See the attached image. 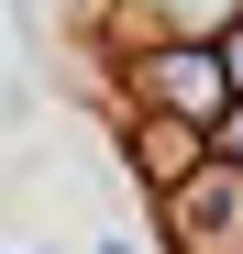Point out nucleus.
I'll return each instance as SVG.
<instances>
[{
  "label": "nucleus",
  "instance_id": "1",
  "mask_svg": "<svg viewBox=\"0 0 243 254\" xmlns=\"http://www.w3.org/2000/svg\"><path fill=\"white\" fill-rule=\"evenodd\" d=\"M133 155H144V177H177V166H188V133H133Z\"/></svg>",
  "mask_w": 243,
  "mask_h": 254
},
{
  "label": "nucleus",
  "instance_id": "2",
  "mask_svg": "<svg viewBox=\"0 0 243 254\" xmlns=\"http://www.w3.org/2000/svg\"><path fill=\"white\" fill-rule=\"evenodd\" d=\"M221 155H232V177H243V111H232V122H221Z\"/></svg>",
  "mask_w": 243,
  "mask_h": 254
},
{
  "label": "nucleus",
  "instance_id": "3",
  "mask_svg": "<svg viewBox=\"0 0 243 254\" xmlns=\"http://www.w3.org/2000/svg\"><path fill=\"white\" fill-rule=\"evenodd\" d=\"M232 89H243V22H232Z\"/></svg>",
  "mask_w": 243,
  "mask_h": 254
}]
</instances>
